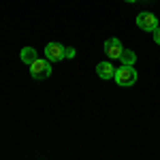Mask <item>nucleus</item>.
Segmentation results:
<instances>
[{
  "mask_svg": "<svg viewBox=\"0 0 160 160\" xmlns=\"http://www.w3.org/2000/svg\"><path fill=\"white\" fill-rule=\"evenodd\" d=\"M113 79H115V83H118V86L128 88V86H132V83L137 81V71L132 68V64H124L122 68H118V71H115Z\"/></svg>",
  "mask_w": 160,
  "mask_h": 160,
  "instance_id": "1",
  "label": "nucleus"
},
{
  "mask_svg": "<svg viewBox=\"0 0 160 160\" xmlns=\"http://www.w3.org/2000/svg\"><path fill=\"white\" fill-rule=\"evenodd\" d=\"M30 75L34 79H47L51 75V62L45 60V58H37L30 64Z\"/></svg>",
  "mask_w": 160,
  "mask_h": 160,
  "instance_id": "2",
  "label": "nucleus"
},
{
  "mask_svg": "<svg viewBox=\"0 0 160 160\" xmlns=\"http://www.w3.org/2000/svg\"><path fill=\"white\" fill-rule=\"evenodd\" d=\"M137 26L141 28V30H145V32H154L156 28H158V17L154 15V13H139L137 15Z\"/></svg>",
  "mask_w": 160,
  "mask_h": 160,
  "instance_id": "3",
  "label": "nucleus"
},
{
  "mask_svg": "<svg viewBox=\"0 0 160 160\" xmlns=\"http://www.w3.org/2000/svg\"><path fill=\"white\" fill-rule=\"evenodd\" d=\"M122 51H124V45L120 43V38H109V41H105V53H107L109 60H120Z\"/></svg>",
  "mask_w": 160,
  "mask_h": 160,
  "instance_id": "4",
  "label": "nucleus"
},
{
  "mask_svg": "<svg viewBox=\"0 0 160 160\" xmlns=\"http://www.w3.org/2000/svg\"><path fill=\"white\" fill-rule=\"evenodd\" d=\"M45 58L49 62L64 60V45H60V43H47L45 45Z\"/></svg>",
  "mask_w": 160,
  "mask_h": 160,
  "instance_id": "5",
  "label": "nucleus"
},
{
  "mask_svg": "<svg viewBox=\"0 0 160 160\" xmlns=\"http://www.w3.org/2000/svg\"><path fill=\"white\" fill-rule=\"evenodd\" d=\"M96 73H98L100 79H111L115 75V68H113L111 60H107V62H100L98 66H96Z\"/></svg>",
  "mask_w": 160,
  "mask_h": 160,
  "instance_id": "6",
  "label": "nucleus"
},
{
  "mask_svg": "<svg viewBox=\"0 0 160 160\" xmlns=\"http://www.w3.org/2000/svg\"><path fill=\"white\" fill-rule=\"evenodd\" d=\"M19 58H22V62H24V64H28V66H30V64L37 60L38 56H37V51L32 49V47H24V49L19 51Z\"/></svg>",
  "mask_w": 160,
  "mask_h": 160,
  "instance_id": "7",
  "label": "nucleus"
},
{
  "mask_svg": "<svg viewBox=\"0 0 160 160\" xmlns=\"http://www.w3.org/2000/svg\"><path fill=\"white\" fill-rule=\"evenodd\" d=\"M120 60H122V64H135L137 62V53L132 49H124L122 56H120Z\"/></svg>",
  "mask_w": 160,
  "mask_h": 160,
  "instance_id": "8",
  "label": "nucleus"
},
{
  "mask_svg": "<svg viewBox=\"0 0 160 160\" xmlns=\"http://www.w3.org/2000/svg\"><path fill=\"white\" fill-rule=\"evenodd\" d=\"M66 58H75V47H64V60Z\"/></svg>",
  "mask_w": 160,
  "mask_h": 160,
  "instance_id": "9",
  "label": "nucleus"
},
{
  "mask_svg": "<svg viewBox=\"0 0 160 160\" xmlns=\"http://www.w3.org/2000/svg\"><path fill=\"white\" fill-rule=\"evenodd\" d=\"M154 41H156V43L160 45V26L156 28V30H154Z\"/></svg>",
  "mask_w": 160,
  "mask_h": 160,
  "instance_id": "10",
  "label": "nucleus"
},
{
  "mask_svg": "<svg viewBox=\"0 0 160 160\" xmlns=\"http://www.w3.org/2000/svg\"><path fill=\"white\" fill-rule=\"evenodd\" d=\"M126 2H137V0H126Z\"/></svg>",
  "mask_w": 160,
  "mask_h": 160,
  "instance_id": "11",
  "label": "nucleus"
}]
</instances>
